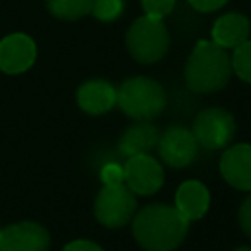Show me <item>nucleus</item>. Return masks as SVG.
<instances>
[{"instance_id": "nucleus-2", "label": "nucleus", "mask_w": 251, "mask_h": 251, "mask_svg": "<svg viewBox=\"0 0 251 251\" xmlns=\"http://www.w3.org/2000/svg\"><path fill=\"white\" fill-rule=\"evenodd\" d=\"M231 73V57L226 53V49L216 45L212 39H200L188 55L184 80L190 90L208 94L222 90Z\"/></svg>"}, {"instance_id": "nucleus-20", "label": "nucleus", "mask_w": 251, "mask_h": 251, "mask_svg": "<svg viewBox=\"0 0 251 251\" xmlns=\"http://www.w3.org/2000/svg\"><path fill=\"white\" fill-rule=\"evenodd\" d=\"M175 2L176 0H141V6H143V12L147 16H153V18H165L173 12L175 8Z\"/></svg>"}, {"instance_id": "nucleus-6", "label": "nucleus", "mask_w": 251, "mask_h": 251, "mask_svg": "<svg viewBox=\"0 0 251 251\" xmlns=\"http://www.w3.org/2000/svg\"><path fill=\"white\" fill-rule=\"evenodd\" d=\"M135 206V196L126 184L102 186L94 200V216L102 226L116 229L131 222Z\"/></svg>"}, {"instance_id": "nucleus-11", "label": "nucleus", "mask_w": 251, "mask_h": 251, "mask_svg": "<svg viewBox=\"0 0 251 251\" xmlns=\"http://www.w3.org/2000/svg\"><path fill=\"white\" fill-rule=\"evenodd\" d=\"M220 173L229 186L251 192V145L237 143L227 147L220 159Z\"/></svg>"}, {"instance_id": "nucleus-13", "label": "nucleus", "mask_w": 251, "mask_h": 251, "mask_svg": "<svg viewBox=\"0 0 251 251\" xmlns=\"http://www.w3.org/2000/svg\"><path fill=\"white\" fill-rule=\"evenodd\" d=\"M175 208L188 222L200 220L210 208V192L200 180H184L175 192Z\"/></svg>"}, {"instance_id": "nucleus-4", "label": "nucleus", "mask_w": 251, "mask_h": 251, "mask_svg": "<svg viewBox=\"0 0 251 251\" xmlns=\"http://www.w3.org/2000/svg\"><path fill=\"white\" fill-rule=\"evenodd\" d=\"M126 45L135 61L155 63L163 59L169 49V31L161 18L143 14L129 25L126 33Z\"/></svg>"}, {"instance_id": "nucleus-17", "label": "nucleus", "mask_w": 251, "mask_h": 251, "mask_svg": "<svg viewBox=\"0 0 251 251\" xmlns=\"http://www.w3.org/2000/svg\"><path fill=\"white\" fill-rule=\"evenodd\" d=\"M231 57V71L245 82L251 84V39H245L241 45L233 49Z\"/></svg>"}, {"instance_id": "nucleus-22", "label": "nucleus", "mask_w": 251, "mask_h": 251, "mask_svg": "<svg viewBox=\"0 0 251 251\" xmlns=\"http://www.w3.org/2000/svg\"><path fill=\"white\" fill-rule=\"evenodd\" d=\"M61 251H104V249L90 239H75V241L67 243Z\"/></svg>"}, {"instance_id": "nucleus-1", "label": "nucleus", "mask_w": 251, "mask_h": 251, "mask_svg": "<svg viewBox=\"0 0 251 251\" xmlns=\"http://www.w3.org/2000/svg\"><path fill=\"white\" fill-rule=\"evenodd\" d=\"M188 224L175 206L149 204L133 214L131 233L145 251H173L184 241Z\"/></svg>"}, {"instance_id": "nucleus-16", "label": "nucleus", "mask_w": 251, "mask_h": 251, "mask_svg": "<svg viewBox=\"0 0 251 251\" xmlns=\"http://www.w3.org/2000/svg\"><path fill=\"white\" fill-rule=\"evenodd\" d=\"M51 16L67 22H75L90 14L92 0H45Z\"/></svg>"}, {"instance_id": "nucleus-14", "label": "nucleus", "mask_w": 251, "mask_h": 251, "mask_svg": "<svg viewBox=\"0 0 251 251\" xmlns=\"http://www.w3.org/2000/svg\"><path fill=\"white\" fill-rule=\"evenodd\" d=\"M249 20L239 12H227L220 16L212 25V41L224 49H235L249 39Z\"/></svg>"}, {"instance_id": "nucleus-19", "label": "nucleus", "mask_w": 251, "mask_h": 251, "mask_svg": "<svg viewBox=\"0 0 251 251\" xmlns=\"http://www.w3.org/2000/svg\"><path fill=\"white\" fill-rule=\"evenodd\" d=\"M100 180H102V186L124 184V165H120L116 161L104 163L100 169Z\"/></svg>"}, {"instance_id": "nucleus-10", "label": "nucleus", "mask_w": 251, "mask_h": 251, "mask_svg": "<svg viewBox=\"0 0 251 251\" xmlns=\"http://www.w3.org/2000/svg\"><path fill=\"white\" fill-rule=\"evenodd\" d=\"M37 47L25 33H10L0 39V71L6 75L25 73L35 63Z\"/></svg>"}, {"instance_id": "nucleus-12", "label": "nucleus", "mask_w": 251, "mask_h": 251, "mask_svg": "<svg viewBox=\"0 0 251 251\" xmlns=\"http://www.w3.org/2000/svg\"><path fill=\"white\" fill-rule=\"evenodd\" d=\"M116 98H118L116 86L102 78L86 80L76 90V102L80 110L90 116H100L112 110L116 106Z\"/></svg>"}, {"instance_id": "nucleus-21", "label": "nucleus", "mask_w": 251, "mask_h": 251, "mask_svg": "<svg viewBox=\"0 0 251 251\" xmlns=\"http://www.w3.org/2000/svg\"><path fill=\"white\" fill-rule=\"evenodd\" d=\"M237 220H239V227L243 229V233L247 237H251V194L241 202L239 212H237Z\"/></svg>"}, {"instance_id": "nucleus-9", "label": "nucleus", "mask_w": 251, "mask_h": 251, "mask_svg": "<svg viewBox=\"0 0 251 251\" xmlns=\"http://www.w3.org/2000/svg\"><path fill=\"white\" fill-rule=\"evenodd\" d=\"M0 251H49V233L37 222L0 227Z\"/></svg>"}, {"instance_id": "nucleus-3", "label": "nucleus", "mask_w": 251, "mask_h": 251, "mask_svg": "<svg viewBox=\"0 0 251 251\" xmlns=\"http://www.w3.org/2000/svg\"><path fill=\"white\" fill-rule=\"evenodd\" d=\"M116 104L135 122L153 120L165 110L167 94L157 80L149 76H131L120 84Z\"/></svg>"}, {"instance_id": "nucleus-5", "label": "nucleus", "mask_w": 251, "mask_h": 251, "mask_svg": "<svg viewBox=\"0 0 251 251\" xmlns=\"http://www.w3.org/2000/svg\"><path fill=\"white\" fill-rule=\"evenodd\" d=\"M190 131L198 147L208 151L224 149L235 135V120L224 108H206L198 112Z\"/></svg>"}, {"instance_id": "nucleus-15", "label": "nucleus", "mask_w": 251, "mask_h": 251, "mask_svg": "<svg viewBox=\"0 0 251 251\" xmlns=\"http://www.w3.org/2000/svg\"><path fill=\"white\" fill-rule=\"evenodd\" d=\"M157 139H159V129L153 124H149V120H137L122 133L118 141V151L126 159L133 155H145L157 147Z\"/></svg>"}, {"instance_id": "nucleus-24", "label": "nucleus", "mask_w": 251, "mask_h": 251, "mask_svg": "<svg viewBox=\"0 0 251 251\" xmlns=\"http://www.w3.org/2000/svg\"><path fill=\"white\" fill-rule=\"evenodd\" d=\"M233 251H251V245H243V247H237Z\"/></svg>"}, {"instance_id": "nucleus-18", "label": "nucleus", "mask_w": 251, "mask_h": 251, "mask_svg": "<svg viewBox=\"0 0 251 251\" xmlns=\"http://www.w3.org/2000/svg\"><path fill=\"white\" fill-rule=\"evenodd\" d=\"M124 12V0H92L90 14L100 22H114Z\"/></svg>"}, {"instance_id": "nucleus-8", "label": "nucleus", "mask_w": 251, "mask_h": 251, "mask_svg": "<svg viewBox=\"0 0 251 251\" xmlns=\"http://www.w3.org/2000/svg\"><path fill=\"white\" fill-rule=\"evenodd\" d=\"M124 184L139 196L155 194L163 186V167L149 153L127 157L124 163Z\"/></svg>"}, {"instance_id": "nucleus-7", "label": "nucleus", "mask_w": 251, "mask_h": 251, "mask_svg": "<svg viewBox=\"0 0 251 251\" xmlns=\"http://www.w3.org/2000/svg\"><path fill=\"white\" fill-rule=\"evenodd\" d=\"M155 149L159 153V159L173 169H184L192 165L198 155V143L192 131L182 126H171L163 133H159Z\"/></svg>"}, {"instance_id": "nucleus-23", "label": "nucleus", "mask_w": 251, "mask_h": 251, "mask_svg": "<svg viewBox=\"0 0 251 251\" xmlns=\"http://www.w3.org/2000/svg\"><path fill=\"white\" fill-rule=\"evenodd\" d=\"M227 0H188V4L198 12H214L220 10Z\"/></svg>"}]
</instances>
